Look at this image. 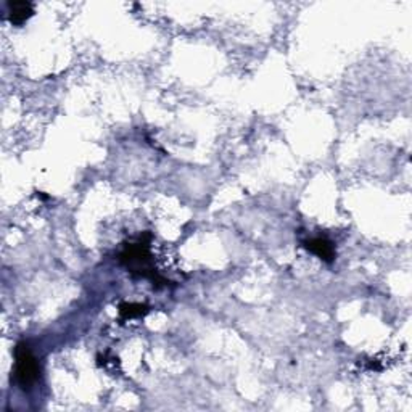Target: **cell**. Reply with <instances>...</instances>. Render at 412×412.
<instances>
[{"label": "cell", "mask_w": 412, "mask_h": 412, "mask_svg": "<svg viewBox=\"0 0 412 412\" xmlns=\"http://www.w3.org/2000/svg\"><path fill=\"white\" fill-rule=\"evenodd\" d=\"M150 311L147 304L142 303H121L119 304V317L121 321H129V319L144 317Z\"/></svg>", "instance_id": "5b68a950"}, {"label": "cell", "mask_w": 412, "mask_h": 412, "mask_svg": "<svg viewBox=\"0 0 412 412\" xmlns=\"http://www.w3.org/2000/svg\"><path fill=\"white\" fill-rule=\"evenodd\" d=\"M34 14V5L31 2H8L7 3V17L8 21L19 26L26 19H29Z\"/></svg>", "instance_id": "277c9868"}, {"label": "cell", "mask_w": 412, "mask_h": 412, "mask_svg": "<svg viewBox=\"0 0 412 412\" xmlns=\"http://www.w3.org/2000/svg\"><path fill=\"white\" fill-rule=\"evenodd\" d=\"M41 375V366L34 356L28 343L19 342L14 346V379L23 390H29L36 385Z\"/></svg>", "instance_id": "7a4b0ae2"}, {"label": "cell", "mask_w": 412, "mask_h": 412, "mask_svg": "<svg viewBox=\"0 0 412 412\" xmlns=\"http://www.w3.org/2000/svg\"><path fill=\"white\" fill-rule=\"evenodd\" d=\"M304 248L311 251L313 255H316L319 259H322L324 263H333L337 258V250L332 240H328L327 237H313V239L303 242Z\"/></svg>", "instance_id": "3957f363"}, {"label": "cell", "mask_w": 412, "mask_h": 412, "mask_svg": "<svg viewBox=\"0 0 412 412\" xmlns=\"http://www.w3.org/2000/svg\"><path fill=\"white\" fill-rule=\"evenodd\" d=\"M150 240H152V235L144 234L135 242L126 244L119 253V263L135 277L152 280L153 285H166L168 280L161 277L153 266Z\"/></svg>", "instance_id": "6da1fadb"}]
</instances>
